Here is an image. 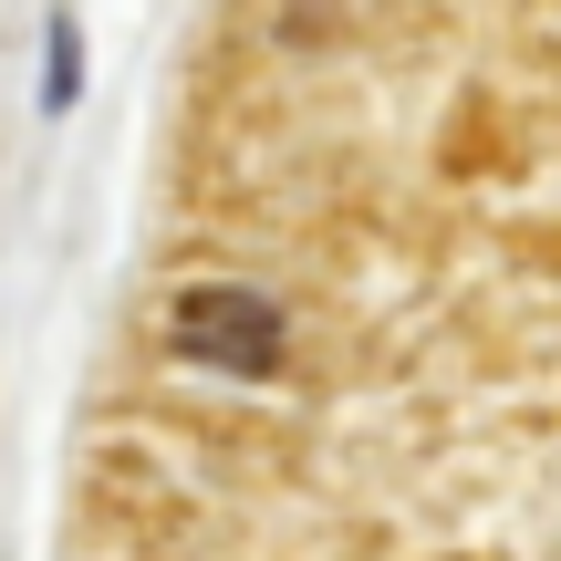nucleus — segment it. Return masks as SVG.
I'll return each mask as SVG.
<instances>
[{"label": "nucleus", "instance_id": "obj_1", "mask_svg": "<svg viewBox=\"0 0 561 561\" xmlns=\"http://www.w3.org/2000/svg\"><path fill=\"white\" fill-rule=\"evenodd\" d=\"M187 333H198V343H219V354L229 364H271V322L261 312H250V301H198V312H187Z\"/></svg>", "mask_w": 561, "mask_h": 561}]
</instances>
